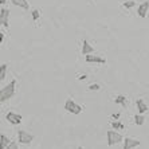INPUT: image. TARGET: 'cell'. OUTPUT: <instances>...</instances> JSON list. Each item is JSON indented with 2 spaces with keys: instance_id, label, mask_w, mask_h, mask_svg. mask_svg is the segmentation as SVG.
Listing matches in <instances>:
<instances>
[{
  "instance_id": "cell-17",
  "label": "cell",
  "mask_w": 149,
  "mask_h": 149,
  "mask_svg": "<svg viewBox=\"0 0 149 149\" xmlns=\"http://www.w3.org/2000/svg\"><path fill=\"white\" fill-rule=\"evenodd\" d=\"M112 126H113V129H121V130H124V129H125V126H124V125L120 122V121H117V120H114L113 122H112Z\"/></svg>"
},
{
  "instance_id": "cell-13",
  "label": "cell",
  "mask_w": 149,
  "mask_h": 149,
  "mask_svg": "<svg viewBox=\"0 0 149 149\" xmlns=\"http://www.w3.org/2000/svg\"><path fill=\"white\" fill-rule=\"evenodd\" d=\"M134 122H136V125H138V126H141V125H144V122H145V117H144V114H141V113L136 114V116H134Z\"/></svg>"
},
{
  "instance_id": "cell-10",
  "label": "cell",
  "mask_w": 149,
  "mask_h": 149,
  "mask_svg": "<svg viewBox=\"0 0 149 149\" xmlns=\"http://www.w3.org/2000/svg\"><path fill=\"white\" fill-rule=\"evenodd\" d=\"M136 106H137V110H138V113H141V114H144V113H146L148 112V105L144 102V100H137L136 101Z\"/></svg>"
},
{
  "instance_id": "cell-22",
  "label": "cell",
  "mask_w": 149,
  "mask_h": 149,
  "mask_svg": "<svg viewBox=\"0 0 149 149\" xmlns=\"http://www.w3.org/2000/svg\"><path fill=\"white\" fill-rule=\"evenodd\" d=\"M118 118H120V113L113 114V120H118Z\"/></svg>"
},
{
  "instance_id": "cell-18",
  "label": "cell",
  "mask_w": 149,
  "mask_h": 149,
  "mask_svg": "<svg viewBox=\"0 0 149 149\" xmlns=\"http://www.w3.org/2000/svg\"><path fill=\"white\" fill-rule=\"evenodd\" d=\"M134 5H136V1H134V0H126V1L124 3V7H125V8H128V9L133 8Z\"/></svg>"
},
{
  "instance_id": "cell-8",
  "label": "cell",
  "mask_w": 149,
  "mask_h": 149,
  "mask_svg": "<svg viewBox=\"0 0 149 149\" xmlns=\"http://www.w3.org/2000/svg\"><path fill=\"white\" fill-rule=\"evenodd\" d=\"M8 16H9V11L5 8L0 9V22H1V26L8 28Z\"/></svg>"
},
{
  "instance_id": "cell-9",
  "label": "cell",
  "mask_w": 149,
  "mask_h": 149,
  "mask_svg": "<svg viewBox=\"0 0 149 149\" xmlns=\"http://www.w3.org/2000/svg\"><path fill=\"white\" fill-rule=\"evenodd\" d=\"M85 59L86 62L89 63H105V58L102 57H97V55H93V54H88V55H85Z\"/></svg>"
},
{
  "instance_id": "cell-15",
  "label": "cell",
  "mask_w": 149,
  "mask_h": 149,
  "mask_svg": "<svg viewBox=\"0 0 149 149\" xmlns=\"http://www.w3.org/2000/svg\"><path fill=\"white\" fill-rule=\"evenodd\" d=\"M114 102L116 104H120L121 106H126V98H125V96H117L116 97V100H114Z\"/></svg>"
},
{
  "instance_id": "cell-7",
  "label": "cell",
  "mask_w": 149,
  "mask_h": 149,
  "mask_svg": "<svg viewBox=\"0 0 149 149\" xmlns=\"http://www.w3.org/2000/svg\"><path fill=\"white\" fill-rule=\"evenodd\" d=\"M137 146H140V141L134 140V138H129V137L125 138L124 145H122L124 149H132V148H137Z\"/></svg>"
},
{
  "instance_id": "cell-6",
  "label": "cell",
  "mask_w": 149,
  "mask_h": 149,
  "mask_svg": "<svg viewBox=\"0 0 149 149\" xmlns=\"http://www.w3.org/2000/svg\"><path fill=\"white\" fill-rule=\"evenodd\" d=\"M148 11H149V1H144V3H141L138 5V8H137V13H138V16L140 18H146V15H148Z\"/></svg>"
},
{
  "instance_id": "cell-20",
  "label": "cell",
  "mask_w": 149,
  "mask_h": 149,
  "mask_svg": "<svg viewBox=\"0 0 149 149\" xmlns=\"http://www.w3.org/2000/svg\"><path fill=\"white\" fill-rule=\"evenodd\" d=\"M101 89V86L98 84H92L90 86H89V90H94V92H97V90H100Z\"/></svg>"
},
{
  "instance_id": "cell-12",
  "label": "cell",
  "mask_w": 149,
  "mask_h": 149,
  "mask_svg": "<svg viewBox=\"0 0 149 149\" xmlns=\"http://www.w3.org/2000/svg\"><path fill=\"white\" fill-rule=\"evenodd\" d=\"M11 1H12L13 5H18V7H20L23 9H28V7H30L27 0H11Z\"/></svg>"
},
{
  "instance_id": "cell-19",
  "label": "cell",
  "mask_w": 149,
  "mask_h": 149,
  "mask_svg": "<svg viewBox=\"0 0 149 149\" xmlns=\"http://www.w3.org/2000/svg\"><path fill=\"white\" fill-rule=\"evenodd\" d=\"M31 13H32V20H34V22H36V20L39 19V11H38V9H34Z\"/></svg>"
},
{
  "instance_id": "cell-25",
  "label": "cell",
  "mask_w": 149,
  "mask_h": 149,
  "mask_svg": "<svg viewBox=\"0 0 149 149\" xmlns=\"http://www.w3.org/2000/svg\"><path fill=\"white\" fill-rule=\"evenodd\" d=\"M5 1H7V0H0V4L4 5V4H5Z\"/></svg>"
},
{
  "instance_id": "cell-2",
  "label": "cell",
  "mask_w": 149,
  "mask_h": 149,
  "mask_svg": "<svg viewBox=\"0 0 149 149\" xmlns=\"http://www.w3.org/2000/svg\"><path fill=\"white\" fill-rule=\"evenodd\" d=\"M124 141V137L114 130H108V145L109 146H113V145H117L120 142H122Z\"/></svg>"
},
{
  "instance_id": "cell-24",
  "label": "cell",
  "mask_w": 149,
  "mask_h": 149,
  "mask_svg": "<svg viewBox=\"0 0 149 149\" xmlns=\"http://www.w3.org/2000/svg\"><path fill=\"white\" fill-rule=\"evenodd\" d=\"M78 79H79V81H84V79H86V75H85V74L84 75H79Z\"/></svg>"
},
{
  "instance_id": "cell-4",
  "label": "cell",
  "mask_w": 149,
  "mask_h": 149,
  "mask_svg": "<svg viewBox=\"0 0 149 149\" xmlns=\"http://www.w3.org/2000/svg\"><path fill=\"white\" fill-rule=\"evenodd\" d=\"M32 140H34V136L30 134L28 132H26V130H19L18 132V141L20 142V144L30 145L31 142H32Z\"/></svg>"
},
{
  "instance_id": "cell-16",
  "label": "cell",
  "mask_w": 149,
  "mask_h": 149,
  "mask_svg": "<svg viewBox=\"0 0 149 149\" xmlns=\"http://www.w3.org/2000/svg\"><path fill=\"white\" fill-rule=\"evenodd\" d=\"M5 74H7V65L3 63L0 66V81H3L5 78Z\"/></svg>"
},
{
  "instance_id": "cell-21",
  "label": "cell",
  "mask_w": 149,
  "mask_h": 149,
  "mask_svg": "<svg viewBox=\"0 0 149 149\" xmlns=\"http://www.w3.org/2000/svg\"><path fill=\"white\" fill-rule=\"evenodd\" d=\"M7 149H18V144H15V142H11V144L8 145V148Z\"/></svg>"
},
{
  "instance_id": "cell-14",
  "label": "cell",
  "mask_w": 149,
  "mask_h": 149,
  "mask_svg": "<svg viewBox=\"0 0 149 149\" xmlns=\"http://www.w3.org/2000/svg\"><path fill=\"white\" fill-rule=\"evenodd\" d=\"M9 144H11V140H9V138L5 136V134H1V148L7 149Z\"/></svg>"
},
{
  "instance_id": "cell-1",
  "label": "cell",
  "mask_w": 149,
  "mask_h": 149,
  "mask_svg": "<svg viewBox=\"0 0 149 149\" xmlns=\"http://www.w3.org/2000/svg\"><path fill=\"white\" fill-rule=\"evenodd\" d=\"M15 88H16V81L13 79V81H11L7 86H4V88L0 90V102H1V104L15 96Z\"/></svg>"
},
{
  "instance_id": "cell-23",
  "label": "cell",
  "mask_w": 149,
  "mask_h": 149,
  "mask_svg": "<svg viewBox=\"0 0 149 149\" xmlns=\"http://www.w3.org/2000/svg\"><path fill=\"white\" fill-rule=\"evenodd\" d=\"M3 40H4V34H3V32H1V34H0V42H1V43H3Z\"/></svg>"
},
{
  "instance_id": "cell-5",
  "label": "cell",
  "mask_w": 149,
  "mask_h": 149,
  "mask_svg": "<svg viewBox=\"0 0 149 149\" xmlns=\"http://www.w3.org/2000/svg\"><path fill=\"white\" fill-rule=\"evenodd\" d=\"M5 120L12 125H19L22 122V116L18 113H13V112H9V113L5 114Z\"/></svg>"
},
{
  "instance_id": "cell-3",
  "label": "cell",
  "mask_w": 149,
  "mask_h": 149,
  "mask_svg": "<svg viewBox=\"0 0 149 149\" xmlns=\"http://www.w3.org/2000/svg\"><path fill=\"white\" fill-rule=\"evenodd\" d=\"M65 110H67L71 114H79L82 112V106H79L78 104H75L71 98H69L65 104Z\"/></svg>"
},
{
  "instance_id": "cell-11",
  "label": "cell",
  "mask_w": 149,
  "mask_h": 149,
  "mask_svg": "<svg viewBox=\"0 0 149 149\" xmlns=\"http://www.w3.org/2000/svg\"><path fill=\"white\" fill-rule=\"evenodd\" d=\"M93 51H94V48H93V46H90V43H89L86 39H84V42H82V55H88V54H93Z\"/></svg>"
}]
</instances>
